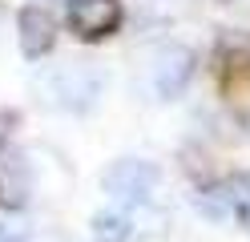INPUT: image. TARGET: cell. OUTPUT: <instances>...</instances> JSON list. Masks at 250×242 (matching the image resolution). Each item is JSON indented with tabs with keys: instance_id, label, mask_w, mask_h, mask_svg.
Wrapping results in <instances>:
<instances>
[{
	"instance_id": "obj_1",
	"label": "cell",
	"mask_w": 250,
	"mask_h": 242,
	"mask_svg": "<svg viewBox=\"0 0 250 242\" xmlns=\"http://www.w3.org/2000/svg\"><path fill=\"white\" fill-rule=\"evenodd\" d=\"M105 194H113L117 202H146L153 186H158V170L149 166V161H137V157H121L113 166L105 170Z\"/></svg>"
},
{
	"instance_id": "obj_2",
	"label": "cell",
	"mask_w": 250,
	"mask_h": 242,
	"mask_svg": "<svg viewBox=\"0 0 250 242\" xmlns=\"http://www.w3.org/2000/svg\"><path fill=\"white\" fill-rule=\"evenodd\" d=\"M49 89H53V101L57 105L85 109V105H93V97L101 93V77L93 73V69H85V65H65V69L53 73Z\"/></svg>"
},
{
	"instance_id": "obj_3",
	"label": "cell",
	"mask_w": 250,
	"mask_h": 242,
	"mask_svg": "<svg viewBox=\"0 0 250 242\" xmlns=\"http://www.w3.org/2000/svg\"><path fill=\"white\" fill-rule=\"evenodd\" d=\"M121 21V0H69V28L85 41L113 32Z\"/></svg>"
},
{
	"instance_id": "obj_4",
	"label": "cell",
	"mask_w": 250,
	"mask_h": 242,
	"mask_svg": "<svg viewBox=\"0 0 250 242\" xmlns=\"http://www.w3.org/2000/svg\"><path fill=\"white\" fill-rule=\"evenodd\" d=\"M194 73V57H190V48H182V44H166L158 57H153V69H149V81H153V89H158L162 97H178L186 89V81H190Z\"/></svg>"
},
{
	"instance_id": "obj_5",
	"label": "cell",
	"mask_w": 250,
	"mask_h": 242,
	"mask_svg": "<svg viewBox=\"0 0 250 242\" xmlns=\"http://www.w3.org/2000/svg\"><path fill=\"white\" fill-rule=\"evenodd\" d=\"M17 41H21V53L24 57H44L57 41V24H53V12L41 8V4H28L17 16Z\"/></svg>"
},
{
	"instance_id": "obj_6",
	"label": "cell",
	"mask_w": 250,
	"mask_h": 242,
	"mask_svg": "<svg viewBox=\"0 0 250 242\" xmlns=\"http://www.w3.org/2000/svg\"><path fill=\"white\" fill-rule=\"evenodd\" d=\"M24 198H28V174L21 166V157H4L0 161V202L21 206Z\"/></svg>"
},
{
	"instance_id": "obj_7",
	"label": "cell",
	"mask_w": 250,
	"mask_h": 242,
	"mask_svg": "<svg viewBox=\"0 0 250 242\" xmlns=\"http://www.w3.org/2000/svg\"><path fill=\"white\" fill-rule=\"evenodd\" d=\"M93 234H97V242H133V226L125 214L101 210V214H93Z\"/></svg>"
},
{
	"instance_id": "obj_8",
	"label": "cell",
	"mask_w": 250,
	"mask_h": 242,
	"mask_svg": "<svg viewBox=\"0 0 250 242\" xmlns=\"http://www.w3.org/2000/svg\"><path fill=\"white\" fill-rule=\"evenodd\" d=\"M230 198H234V210H238V218L250 226V177H242V182L234 186V194H230Z\"/></svg>"
}]
</instances>
